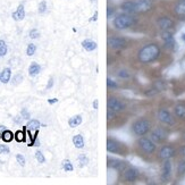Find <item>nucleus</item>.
I'll use <instances>...</instances> for the list:
<instances>
[{
	"mask_svg": "<svg viewBox=\"0 0 185 185\" xmlns=\"http://www.w3.org/2000/svg\"><path fill=\"white\" fill-rule=\"evenodd\" d=\"M160 55V49L159 47L155 43H150V45H144L141 49L139 53H137V58L142 64H149L155 61Z\"/></svg>",
	"mask_w": 185,
	"mask_h": 185,
	"instance_id": "nucleus-1",
	"label": "nucleus"
},
{
	"mask_svg": "<svg viewBox=\"0 0 185 185\" xmlns=\"http://www.w3.org/2000/svg\"><path fill=\"white\" fill-rule=\"evenodd\" d=\"M150 127H151L150 122L144 118H142L133 123L132 130H133L135 135H137V136H143V135H145V134L150 131Z\"/></svg>",
	"mask_w": 185,
	"mask_h": 185,
	"instance_id": "nucleus-2",
	"label": "nucleus"
},
{
	"mask_svg": "<svg viewBox=\"0 0 185 185\" xmlns=\"http://www.w3.org/2000/svg\"><path fill=\"white\" fill-rule=\"evenodd\" d=\"M134 18L128 14H124V15H118L114 21V26L117 30H125L127 27H130L134 24Z\"/></svg>",
	"mask_w": 185,
	"mask_h": 185,
	"instance_id": "nucleus-3",
	"label": "nucleus"
},
{
	"mask_svg": "<svg viewBox=\"0 0 185 185\" xmlns=\"http://www.w3.org/2000/svg\"><path fill=\"white\" fill-rule=\"evenodd\" d=\"M137 143H139V147H140L141 150L143 152H145V153L150 155L152 152H155V144L153 143V141H151L150 139H148V137L141 136V139L139 140Z\"/></svg>",
	"mask_w": 185,
	"mask_h": 185,
	"instance_id": "nucleus-4",
	"label": "nucleus"
},
{
	"mask_svg": "<svg viewBox=\"0 0 185 185\" xmlns=\"http://www.w3.org/2000/svg\"><path fill=\"white\" fill-rule=\"evenodd\" d=\"M107 106L108 109H111V110L116 111V112H120V111H123L126 108V104L122 100L115 98V96H109L108 98Z\"/></svg>",
	"mask_w": 185,
	"mask_h": 185,
	"instance_id": "nucleus-5",
	"label": "nucleus"
},
{
	"mask_svg": "<svg viewBox=\"0 0 185 185\" xmlns=\"http://www.w3.org/2000/svg\"><path fill=\"white\" fill-rule=\"evenodd\" d=\"M108 47L112 50H119L126 45V40L119 37H111L108 39Z\"/></svg>",
	"mask_w": 185,
	"mask_h": 185,
	"instance_id": "nucleus-6",
	"label": "nucleus"
},
{
	"mask_svg": "<svg viewBox=\"0 0 185 185\" xmlns=\"http://www.w3.org/2000/svg\"><path fill=\"white\" fill-rule=\"evenodd\" d=\"M151 0H136L135 1V10L136 13H147L151 9Z\"/></svg>",
	"mask_w": 185,
	"mask_h": 185,
	"instance_id": "nucleus-7",
	"label": "nucleus"
},
{
	"mask_svg": "<svg viewBox=\"0 0 185 185\" xmlns=\"http://www.w3.org/2000/svg\"><path fill=\"white\" fill-rule=\"evenodd\" d=\"M158 119L163 124H168V125H173L174 124V118L169 111L166 109H160L158 111Z\"/></svg>",
	"mask_w": 185,
	"mask_h": 185,
	"instance_id": "nucleus-8",
	"label": "nucleus"
},
{
	"mask_svg": "<svg viewBox=\"0 0 185 185\" xmlns=\"http://www.w3.org/2000/svg\"><path fill=\"white\" fill-rule=\"evenodd\" d=\"M123 176H124V179L126 182H135L136 178L139 177V170L136 168H133V167L127 168V169L124 170Z\"/></svg>",
	"mask_w": 185,
	"mask_h": 185,
	"instance_id": "nucleus-9",
	"label": "nucleus"
},
{
	"mask_svg": "<svg viewBox=\"0 0 185 185\" xmlns=\"http://www.w3.org/2000/svg\"><path fill=\"white\" fill-rule=\"evenodd\" d=\"M174 155H175V149L173 147H169V145L163 147L159 151V158L163 160L170 159Z\"/></svg>",
	"mask_w": 185,
	"mask_h": 185,
	"instance_id": "nucleus-10",
	"label": "nucleus"
},
{
	"mask_svg": "<svg viewBox=\"0 0 185 185\" xmlns=\"http://www.w3.org/2000/svg\"><path fill=\"white\" fill-rule=\"evenodd\" d=\"M107 151L108 152H111V153H119V152H122V149H120V144H119L118 142L114 139H107Z\"/></svg>",
	"mask_w": 185,
	"mask_h": 185,
	"instance_id": "nucleus-11",
	"label": "nucleus"
},
{
	"mask_svg": "<svg viewBox=\"0 0 185 185\" xmlns=\"http://www.w3.org/2000/svg\"><path fill=\"white\" fill-rule=\"evenodd\" d=\"M167 137V132L163 128H155L151 133V139L155 142H163V140H166Z\"/></svg>",
	"mask_w": 185,
	"mask_h": 185,
	"instance_id": "nucleus-12",
	"label": "nucleus"
},
{
	"mask_svg": "<svg viewBox=\"0 0 185 185\" xmlns=\"http://www.w3.org/2000/svg\"><path fill=\"white\" fill-rule=\"evenodd\" d=\"M170 175H171V163L169 161V159H166L163 165V173H161L163 181H168L170 178Z\"/></svg>",
	"mask_w": 185,
	"mask_h": 185,
	"instance_id": "nucleus-13",
	"label": "nucleus"
},
{
	"mask_svg": "<svg viewBox=\"0 0 185 185\" xmlns=\"http://www.w3.org/2000/svg\"><path fill=\"white\" fill-rule=\"evenodd\" d=\"M158 26H159L161 30L168 31L169 29H171L174 26V22L168 17H161L158 19Z\"/></svg>",
	"mask_w": 185,
	"mask_h": 185,
	"instance_id": "nucleus-14",
	"label": "nucleus"
},
{
	"mask_svg": "<svg viewBox=\"0 0 185 185\" xmlns=\"http://www.w3.org/2000/svg\"><path fill=\"white\" fill-rule=\"evenodd\" d=\"M161 37H163V42H165V45H166V48L173 49V47H174V45H175V40H174L173 34L169 33V32H167V31H165L163 33V35H161Z\"/></svg>",
	"mask_w": 185,
	"mask_h": 185,
	"instance_id": "nucleus-15",
	"label": "nucleus"
},
{
	"mask_svg": "<svg viewBox=\"0 0 185 185\" xmlns=\"http://www.w3.org/2000/svg\"><path fill=\"white\" fill-rule=\"evenodd\" d=\"M108 167L109 168H114V169H118L122 170L125 168V163L124 161H120L118 159H111V158H108Z\"/></svg>",
	"mask_w": 185,
	"mask_h": 185,
	"instance_id": "nucleus-16",
	"label": "nucleus"
},
{
	"mask_svg": "<svg viewBox=\"0 0 185 185\" xmlns=\"http://www.w3.org/2000/svg\"><path fill=\"white\" fill-rule=\"evenodd\" d=\"M120 8L125 11L126 14H135L136 13V10H135V1H125V2L122 4Z\"/></svg>",
	"mask_w": 185,
	"mask_h": 185,
	"instance_id": "nucleus-17",
	"label": "nucleus"
},
{
	"mask_svg": "<svg viewBox=\"0 0 185 185\" xmlns=\"http://www.w3.org/2000/svg\"><path fill=\"white\" fill-rule=\"evenodd\" d=\"M11 17H13V19L17 21V22L23 21V19L25 18V10H24V6H23V5H19L18 7H17V9H16V11L13 13Z\"/></svg>",
	"mask_w": 185,
	"mask_h": 185,
	"instance_id": "nucleus-18",
	"label": "nucleus"
},
{
	"mask_svg": "<svg viewBox=\"0 0 185 185\" xmlns=\"http://www.w3.org/2000/svg\"><path fill=\"white\" fill-rule=\"evenodd\" d=\"M175 14L177 16H179L181 18H185V0L179 1L175 6Z\"/></svg>",
	"mask_w": 185,
	"mask_h": 185,
	"instance_id": "nucleus-19",
	"label": "nucleus"
},
{
	"mask_svg": "<svg viewBox=\"0 0 185 185\" xmlns=\"http://www.w3.org/2000/svg\"><path fill=\"white\" fill-rule=\"evenodd\" d=\"M82 47L86 50V51H93V50H96L98 45H96V41L93 40H90V39H86L82 42Z\"/></svg>",
	"mask_w": 185,
	"mask_h": 185,
	"instance_id": "nucleus-20",
	"label": "nucleus"
},
{
	"mask_svg": "<svg viewBox=\"0 0 185 185\" xmlns=\"http://www.w3.org/2000/svg\"><path fill=\"white\" fill-rule=\"evenodd\" d=\"M10 77H11L10 68H5V69L0 73V82L4 83V84H7L8 82L10 81Z\"/></svg>",
	"mask_w": 185,
	"mask_h": 185,
	"instance_id": "nucleus-21",
	"label": "nucleus"
},
{
	"mask_svg": "<svg viewBox=\"0 0 185 185\" xmlns=\"http://www.w3.org/2000/svg\"><path fill=\"white\" fill-rule=\"evenodd\" d=\"M82 116L81 115H76V116H73V117H70L69 120H68V125L72 127V128H75L76 126L81 125L82 124Z\"/></svg>",
	"mask_w": 185,
	"mask_h": 185,
	"instance_id": "nucleus-22",
	"label": "nucleus"
},
{
	"mask_svg": "<svg viewBox=\"0 0 185 185\" xmlns=\"http://www.w3.org/2000/svg\"><path fill=\"white\" fill-rule=\"evenodd\" d=\"M41 72V66L37 63H32L29 67V74L30 76H37Z\"/></svg>",
	"mask_w": 185,
	"mask_h": 185,
	"instance_id": "nucleus-23",
	"label": "nucleus"
},
{
	"mask_svg": "<svg viewBox=\"0 0 185 185\" xmlns=\"http://www.w3.org/2000/svg\"><path fill=\"white\" fill-rule=\"evenodd\" d=\"M73 144L75 145V148L82 149L84 147V139L82 136L81 134H77V135H74L73 137Z\"/></svg>",
	"mask_w": 185,
	"mask_h": 185,
	"instance_id": "nucleus-24",
	"label": "nucleus"
},
{
	"mask_svg": "<svg viewBox=\"0 0 185 185\" xmlns=\"http://www.w3.org/2000/svg\"><path fill=\"white\" fill-rule=\"evenodd\" d=\"M40 122L37 120V119H31L30 122L27 123V125H26V128L29 131H37L40 128Z\"/></svg>",
	"mask_w": 185,
	"mask_h": 185,
	"instance_id": "nucleus-25",
	"label": "nucleus"
},
{
	"mask_svg": "<svg viewBox=\"0 0 185 185\" xmlns=\"http://www.w3.org/2000/svg\"><path fill=\"white\" fill-rule=\"evenodd\" d=\"M175 115L177 116L178 118H185V104H177L175 107Z\"/></svg>",
	"mask_w": 185,
	"mask_h": 185,
	"instance_id": "nucleus-26",
	"label": "nucleus"
},
{
	"mask_svg": "<svg viewBox=\"0 0 185 185\" xmlns=\"http://www.w3.org/2000/svg\"><path fill=\"white\" fill-rule=\"evenodd\" d=\"M14 137H15V135L13 134V132H10V131H8V130H5L4 132H2V134H1V139H2L5 142H10V141H13Z\"/></svg>",
	"mask_w": 185,
	"mask_h": 185,
	"instance_id": "nucleus-27",
	"label": "nucleus"
},
{
	"mask_svg": "<svg viewBox=\"0 0 185 185\" xmlns=\"http://www.w3.org/2000/svg\"><path fill=\"white\" fill-rule=\"evenodd\" d=\"M15 140L17 142H24L25 141V128L23 131H17L15 134Z\"/></svg>",
	"mask_w": 185,
	"mask_h": 185,
	"instance_id": "nucleus-28",
	"label": "nucleus"
},
{
	"mask_svg": "<svg viewBox=\"0 0 185 185\" xmlns=\"http://www.w3.org/2000/svg\"><path fill=\"white\" fill-rule=\"evenodd\" d=\"M7 51H8V47L6 45V42L4 40H0V57L6 56Z\"/></svg>",
	"mask_w": 185,
	"mask_h": 185,
	"instance_id": "nucleus-29",
	"label": "nucleus"
},
{
	"mask_svg": "<svg viewBox=\"0 0 185 185\" xmlns=\"http://www.w3.org/2000/svg\"><path fill=\"white\" fill-rule=\"evenodd\" d=\"M61 166H63L64 170L65 171H73V169H74V167H73V165H72V163H70L69 160H64L63 163H61Z\"/></svg>",
	"mask_w": 185,
	"mask_h": 185,
	"instance_id": "nucleus-30",
	"label": "nucleus"
},
{
	"mask_svg": "<svg viewBox=\"0 0 185 185\" xmlns=\"http://www.w3.org/2000/svg\"><path fill=\"white\" fill-rule=\"evenodd\" d=\"M107 88L110 90H115L118 88V84H117V82L114 81L112 78L110 77H107Z\"/></svg>",
	"mask_w": 185,
	"mask_h": 185,
	"instance_id": "nucleus-31",
	"label": "nucleus"
},
{
	"mask_svg": "<svg viewBox=\"0 0 185 185\" xmlns=\"http://www.w3.org/2000/svg\"><path fill=\"white\" fill-rule=\"evenodd\" d=\"M78 163H80V165H81V167H84L86 166L88 163H89V158L86 157L85 155H78Z\"/></svg>",
	"mask_w": 185,
	"mask_h": 185,
	"instance_id": "nucleus-32",
	"label": "nucleus"
},
{
	"mask_svg": "<svg viewBox=\"0 0 185 185\" xmlns=\"http://www.w3.org/2000/svg\"><path fill=\"white\" fill-rule=\"evenodd\" d=\"M37 51V45H33V43H30V45H27V49H26V55L27 56H33Z\"/></svg>",
	"mask_w": 185,
	"mask_h": 185,
	"instance_id": "nucleus-33",
	"label": "nucleus"
},
{
	"mask_svg": "<svg viewBox=\"0 0 185 185\" xmlns=\"http://www.w3.org/2000/svg\"><path fill=\"white\" fill-rule=\"evenodd\" d=\"M117 75H118L119 78H124V80H127V78L131 77V74L127 72L126 69H120L118 70V73H117Z\"/></svg>",
	"mask_w": 185,
	"mask_h": 185,
	"instance_id": "nucleus-34",
	"label": "nucleus"
},
{
	"mask_svg": "<svg viewBox=\"0 0 185 185\" xmlns=\"http://www.w3.org/2000/svg\"><path fill=\"white\" fill-rule=\"evenodd\" d=\"M177 173H178L179 175L184 174V173H185V159H184V160H181V161H179V163H178V166H177Z\"/></svg>",
	"mask_w": 185,
	"mask_h": 185,
	"instance_id": "nucleus-35",
	"label": "nucleus"
},
{
	"mask_svg": "<svg viewBox=\"0 0 185 185\" xmlns=\"http://www.w3.org/2000/svg\"><path fill=\"white\" fill-rule=\"evenodd\" d=\"M35 158H37V161H39L40 163H45V155H43V153H42L41 151H37V152H35Z\"/></svg>",
	"mask_w": 185,
	"mask_h": 185,
	"instance_id": "nucleus-36",
	"label": "nucleus"
},
{
	"mask_svg": "<svg viewBox=\"0 0 185 185\" xmlns=\"http://www.w3.org/2000/svg\"><path fill=\"white\" fill-rule=\"evenodd\" d=\"M22 81H23V76L21 74H17V75H15V76L13 77V81H11V83H13L14 85H18Z\"/></svg>",
	"mask_w": 185,
	"mask_h": 185,
	"instance_id": "nucleus-37",
	"label": "nucleus"
},
{
	"mask_svg": "<svg viewBox=\"0 0 185 185\" xmlns=\"http://www.w3.org/2000/svg\"><path fill=\"white\" fill-rule=\"evenodd\" d=\"M10 152L9 148L6 144H0V155H8Z\"/></svg>",
	"mask_w": 185,
	"mask_h": 185,
	"instance_id": "nucleus-38",
	"label": "nucleus"
},
{
	"mask_svg": "<svg viewBox=\"0 0 185 185\" xmlns=\"http://www.w3.org/2000/svg\"><path fill=\"white\" fill-rule=\"evenodd\" d=\"M16 160H17V163H19V166H25V158H24V155H16Z\"/></svg>",
	"mask_w": 185,
	"mask_h": 185,
	"instance_id": "nucleus-39",
	"label": "nucleus"
},
{
	"mask_svg": "<svg viewBox=\"0 0 185 185\" xmlns=\"http://www.w3.org/2000/svg\"><path fill=\"white\" fill-rule=\"evenodd\" d=\"M40 37V32L37 30V29H33V30L30 31V37L31 39H37Z\"/></svg>",
	"mask_w": 185,
	"mask_h": 185,
	"instance_id": "nucleus-40",
	"label": "nucleus"
},
{
	"mask_svg": "<svg viewBox=\"0 0 185 185\" xmlns=\"http://www.w3.org/2000/svg\"><path fill=\"white\" fill-rule=\"evenodd\" d=\"M45 10H47V2L45 1H41L40 5H39V13L43 14Z\"/></svg>",
	"mask_w": 185,
	"mask_h": 185,
	"instance_id": "nucleus-41",
	"label": "nucleus"
},
{
	"mask_svg": "<svg viewBox=\"0 0 185 185\" xmlns=\"http://www.w3.org/2000/svg\"><path fill=\"white\" fill-rule=\"evenodd\" d=\"M116 117V111L111 110V109H108L107 110V119L108 120H111Z\"/></svg>",
	"mask_w": 185,
	"mask_h": 185,
	"instance_id": "nucleus-42",
	"label": "nucleus"
},
{
	"mask_svg": "<svg viewBox=\"0 0 185 185\" xmlns=\"http://www.w3.org/2000/svg\"><path fill=\"white\" fill-rule=\"evenodd\" d=\"M21 115H22V117H23L24 119H30V118H31L30 112L27 111V109H26V108L22 109V111H21Z\"/></svg>",
	"mask_w": 185,
	"mask_h": 185,
	"instance_id": "nucleus-43",
	"label": "nucleus"
},
{
	"mask_svg": "<svg viewBox=\"0 0 185 185\" xmlns=\"http://www.w3.org/2000/svg\"><path fill=\"white\" fill-rule=\"evenodd\" d=\"M114 14H115V8H112V7H110V6H109V7L107 8V17H108V18H110V17L114 15Z\"/></svg>",
	"mask_w": 185,
	"mask_h": 185,
	"instance_id": "nucleus-44",
	"label": "nucleus"
},
{
	"mask_svg": "<svg viewBox=\"0 0 185 185\" xmlns=\"http://www.w3.org/2000/svg\"><path fill=\"white\" fill-rule=\"evenodd\" d=\"M157 92H158L157 89H152L151 91H148V92H147V96H153V94H155Z\"/></svg>",
	"mask_w": 185,
	"mask_h": 185,
	"instance_id": "nucleus-45",
	"label": "nucleus"
},
{
	"mask_svg": "<svg viewBox=\"0 0 185 185\" xmlns=\"http://www.w3.org/2000/svg\"><path fill=\"white\" fill-rule=\"evenodd\" d=\"M23 119H24V118H23L22 115H21V116H17V117H15V119H14V120H15V122L17 123V124H21Z\"/></svg>",
	"mask_w": 185,
	"mask_h": 185,
	"instance_id": "nucleus-46",
	"label": "nucleus"
},
{
	"mask_svg": "<svg viewBox=\"0 0 185 185\" xmlns=\"http://www.w3.org/2000/svg\"><path fill=\"white\" fill-rule=\"evenodd\" d=\"M52 85H53V78H49V82H48V84H47V89L52 88Z\"/></svg>",
	"mask_w": 185,
	"mask_h": 185,
	"instance_id": "nucleus-47",
	"label": "nucleus"
},
{
	"mask_svg": "<svg viewBox=\"0 0 185 185\" xmlns=\"http://www.w3.org/2000/svg\"><path fill=\"white\" fill-rule=\"evenodd\" d=\"M98 107H99V101L98 100H94L93 101V109H98Z\"/></svg>",
	"mask_w": 185,
	"mask_h": 185,
	"instance_id": "nucleus-48",
	"label": "nucleus"
},
{
	"mask_svg": "<svg viewBox=\"0 0 185 185\" xmlns=\"http://www.w3.org/2000/svg\"><path fill=\"white\" fill-rule=\"evenodd\" d=\"M48 102L50 104H56V102H58V99H56V98H53V99H49Z\"/></svg>",
	"mask_w": 185,
	"mask_h": 185,
	"instance_id": "nucleus-49",
	"label": "nucleus"
},
{
	"mask_svg": "<svg viewBox=\"0 0 185 185\" xmlns=\"http://www.w3.org/2000/svg\"><path fill=\"white\" fill-rule=\"evenodd\" d=\"M181 153H182V155H184L185 157V145L181 148Z\"/></svg>",
	"mask_w": 185,
	"mask_h": 185,
	"instance_id": "nucleus-50",
	"label": "nucleus"
},
{
	"mask_svg": "<svg viewBox=\"0 0 185 185\" xmlns=\"http://www.w3.org/2000/svg\"><path fill=\"white\" fill-rule=\"evenodd\" d=\"M96 18H98V13H96V14H94V16H93V18L91 19V21H96Z\"/></svg>",
	"mask_w": 185,
	"mask_h": 185,
	"instance_id": "nucleus-51",
	"label": "nucleus"
},
{
	"mask_svg": "<svg viewBox=\"0 0 185 185\" xmlns=\"http://www.w3.org/2000/svg\"><path fill=\"white\" fill-rule=\"evenodd\" d=\"M183 37V40L185 41V34H183V37Z\"/></svg>",
	"mask_w": 185,
	"mask_h": 185,
	"instance_id": "nucleus-52",
	"label": "nucleus"
},
{
	"mask_svg": "<svg viewBox=\"0 0 185 185\" xmlns=\"http://www.w3.org/2000/svg\"><path fill=\"white\" fill-rule=\"evenodd\" d=\"M0 137H1V136H0Z\"/></svg>",
	"mask_w": 185,
	"mask_h": 185,
	"instance_id": "nucleus-53",
	"label": "nucleus"
}]
</instances>
